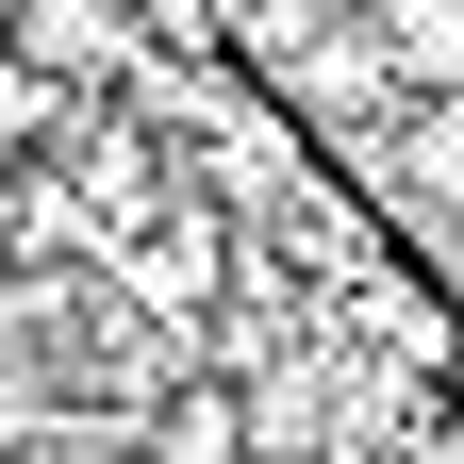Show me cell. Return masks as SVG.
Returning a JSON list of instances; mask_svg holds the SVG:
<instances>
[{
	"label": "cell",
	"instance_id": "2",
	"mask_svg": "<svg viewBox=\"0 0 464 464\" xmlns=\"http://www.w3.org/2000/svg\"><path fill=\"white\" fill-rule=\"evenodd\" d=\"M382 50L398 67H464V0H382Z\"/></svg>",
	"mask_w": 464,
	"mask_h": 464
},
{
	"label": "cell",
	"instance_id": "3",
	"mask_svg": "<svg viewBox=\"0 0 464 464\" xmlns=\"http://www.w3.org/2000/svg\"><path fill=\"white\" fill-rule=\"evenodd\" d=\"M50 116H67V83H50V67H17V50H0V166H17V150H50Z\"/></svg>",
	"mask_w": 464,
	"mask_h": 464
},
{
	"label": "cell",
	"instance_id": "1",
	"mask_svg": "<svg viewBox=\"0 0 464 464\" xmlns=\"http://www.w3.org/2000/svg\"><path fill=\"white\" fill-rule=\"evenodd\" d=\"M116 17H133V0H0V50H17V67H116Z\"/></svg>",
	"mask_w": 464,
	"mask_h": 464
},
{
	"label": "cell",
	"instance_id": "4",
	"mask_svg": "<svg viewBox=\"0 0 464 464\" xmlns=\"http://www.w3.org/2000/svg\"><path fill=\"white\" fill-rule=\"evenodd\" d=\"M166 464H232V398H183L166 415Z\"/></svg>",
	"mask_w": 464,
	"mask_h": 464
}]
</instances>
